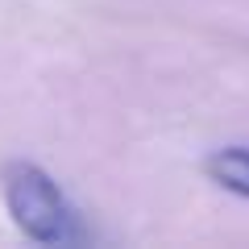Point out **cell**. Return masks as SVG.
<instances>
[{"instance_id": "obj_1", "label": "cell", "mask_w": 249, "mask_h": 249, "mask_svg": "<svg viewBox=\"0 0 249 249\" xmlns=\"http://www.w3.org/2000/svg\"><path fill=\"white\" fill-rule=\"evenodd\" d=\"M0 187H4V208H9L13 224L37 245H71L83 241L79 212L71 199L62 196V187L34 162H9L0 170Z\"/></svg>"}, {"instance_id": "obj_2", "label": "cell", "mask_w": 249, "mask_h": 249, "mask_svg": "<svg viewBox=\"0 0 249 249\" xmlns=\"http://www.w3.org/2000/svg\"><path fill=\"white\" fill-rule=\"evenodd\" d=\"M204 175L212 178L216 187L232 191V196L249 199V145H224V150H212L204 158Z\"/></svg>"}]
</instances>
